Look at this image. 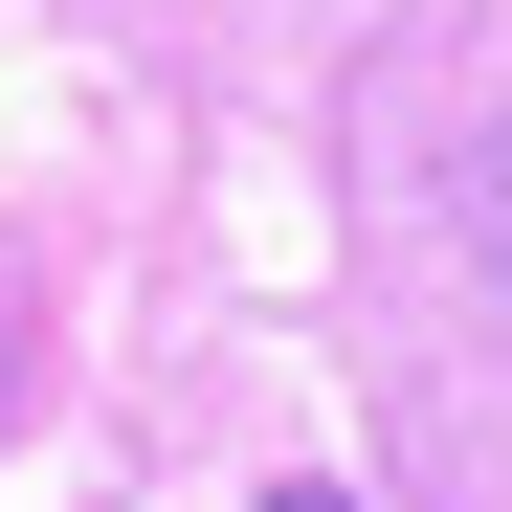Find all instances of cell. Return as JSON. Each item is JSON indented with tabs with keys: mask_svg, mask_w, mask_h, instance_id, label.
Instances as JSON below:
<instances>
[{
	"mask_svg": "<svg viewBox=\"0 0 512 512\" xmlns=\"http://www.w3.org/2000/svg\"><path fill=\"white\" fill-rule=\"evenodd\" d=\"M268 512H357V490H268Z\"/></svg>",
	"mask_w": 512,
	"mask_h": 512,
	"instance_id": "7a4b0ae2",
	"label": "cell"
},
{
	"mask_svg": "<svg viewBox=\"0 0 512 512\" xmlns=\"http://www.w3.org/2000/svg\"><path fill=\"white\" fill-rule=\"evenodd\" d=\"M468 245H490V290H512V156H490V179H468Z\"/></svg>",
	"mask_w": 512,
	"mask_h": 512,
	"instance_id": "6da1fadb",
	"label": "cell"
}]
</instances>
